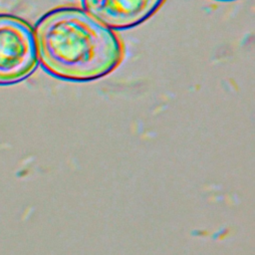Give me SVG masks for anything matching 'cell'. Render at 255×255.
<instances>
[{"mask_svg": "<svg viewBox=\"0 0 255 255\" xmlns=\"http://www.w3.org/2000/svg\"><path fill=\"white\" fill-rule=\"evenodd\" d=\"M37 63L32 28L17 17L0 15V85L22 81L33 73Z\"/></svg>", "mask_w": 255, "mask_h": 255, "instance_id": "7a4b0ae2", "label": "cell"}, {"mask_svg": "<svg viewBox=\"0 0 255 255\" xmlns=\"http://www.w3.org/2000/svg\"><path fill=\"white\" fill-rule=\"evenodd\" d=\"M86 11L109 28L127 29L150 18L165 0H83Z\"/></svg>", "mask_w": 255, "mask_h": 255, "instance_id": "3957f363", "label": "cell"}, {"mask_svg": "<svg viewBox=\"0 0 255 255\" xmlns=\"http://www.w3.org/2000/svg\"><path fill=\"white\" fill-rule=\"evenodd\" d=\"M38 58L52 75L70 81H93L112 73L123 61L121 38L82 8H56L38 22Z\"/></svg>", "mask_w": 255, "mask_h": 255, "instance_id": "6da1fadb", "label": "cell"}]
</instances>
